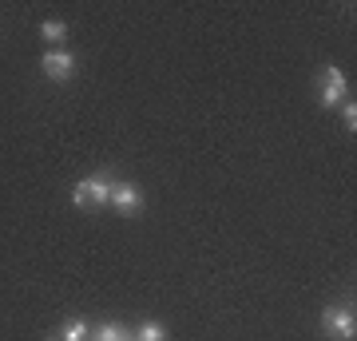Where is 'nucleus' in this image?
I'll return each mask as SVG.
<instances>
[{
    "label": "nucleus",
    "instance_id": "f03ea898",
    "mask_svg": "<svg viewBox=\"0 0 357 341\" xmlns=\"http://www.w3.org/2000/svg\"><path fill=\"white\" fill-rule=\"evenodd\" d=\"M321 329L333 341H354L357 338V317H354V302H333L321 314Z\"/></svg>",
    "mask_w": 357,
    "mask_h": 341
},
{
    "label": "nucleus",
    "instance_id": "20e7f679",
    "mask_svg": "<svg viewBox=\"0 0 357 341\" xmlns=\"http://www.w3.org/2000/svg\"><path fill=\"white\" fill-rule=\"evenodd\" d=\"M318 88H321V103H326V107H342V103L349 100V79H345L342 68H321Z\"/></svg>",
    "mask_w": 357,
    "mask_h": 341
},
{
    "label": "nucleus",
    "instance_id": "423d86ee",
    "mask_svg": "<svg viewBox=\"0 0 357 341\" xmlns=\"http://www.w3.org/2000/svg\"><path fill=\"white\" fill-rule=\"evenodd\" d=\"M60 338L64 341H91V329H88V321H79L76 317V321H68V326L60 329Z\"/></svg>",
    "mask_w": 357,
    "mask_h": 341
},
{
    "label": "nucleus",
    "instance_id": "39448f33",
    "mask_svg": "<svg viewBox=\"0 0 357 341\" xmlns=\"http://www.w3.org/2000/svg\"><path fill=\"white\" fill-rule=\"evenodd\" d=\"M40 68H44V76L56 79V84H68V79L76 76V56L64 48H48L40 56Z\"/></svg>",
    "mask_w": 357,
    "mask_h": 341
},
{
    "label": "nucleus",
    "instance_id": "1a4fd4ad",
    "mask_svg": "<svg viewBox=\"0 0 357 341\" xmlns=\"http://www.w3.org/2000/svg\"><path fill=\"white\" fill-rule=\"evenodd\" d=\"M40 32H44V40H52V44L68 40V24H64V20H44V24H40Z\"/></svg>",
    "mask_w": 357,
    "mask_h": 341
},
{
    "label": "nucleus",
    "instance_id": "9d476101",
    "mask_svg": "<svg viewBox=\"0 0 357 341\" xmlns=\"http://www.w3.org/2000/svg\"><path fill=\"white\" fill-rule=\"evenodd\" d=\"M342 123H345V131H349V135L357 131V103H354V100L342 103Z\"/></svg>",
    "mask_w": 357,
    "mask_h": 341
},
{
    "label": "nucleus",
    "instance_id": "f257e3e1",
    "mask_svg": "<svg viewBox=\"0 0 357 341\" xmlns=\"http://www.w3.org/2000/svg\"><path fill=\"white\" fill-rule=\"evenodd\" d=\"M112 183H115L112 171H96V175L79 179L76 190H72V202H76L79 211H84V206H107V199H112Z\"/></svg>",
    "mask_w": 357,
    "mask_h": 341
},
{
    "label": "nucleus",
    "instance_id": "0eeeda50",
    "mask_svg": "<svg viewBox=\"0 0 357 341\" xmlns=\"http://www.w3.org/2000/svg\"><path fill=\"white\" fill-rule=\"evenodd\" d=\"M91 341H131V338H128V329H123V326L107 321V326H100L96 333H91Z\"/></svg>",
    "mask_w": 357,
    "mask_h": 341
},
{
    "label": "nucleus",
    "instance_id": "7ed1b4c3",
    "mask_svg": "<svg viewBox=\"0 0 357 341\" xmlns=\"http://www.w3.org/2000/svg\"><path fill=\"white\" fill-rule=\"evenodd\" d=\"M107 206H112L115 215L123 218H135L143 211V190L131 183V179H115L112 183V199H107Z\"/></svg>",
    "mask_w": 357,
    "mask_h": 341
},
{
    "label": "nucleus",
    "instance_id": "6e6552de",
    "mask_svg": "<svg viewBox=\"0 0 357 341\" xmlns=\"http://www.w3.org/2000/svg\"><path fill=\"white\" fill-rule=\"evenodd\" d=\"M131 341H167V329L159 326V321H147V326L135 329V338Z\"/></svg>",
    "mask_w": 357,
    "mask_h": 341
}]
</instances>
